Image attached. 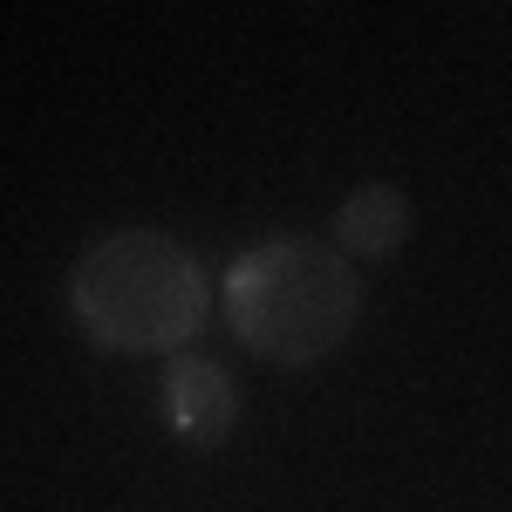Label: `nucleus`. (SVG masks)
Returning <instances> with one entry per match:
<instances>
[{"instance_id":"1","label":"nucleus","mask_w":512,"mask_h":512,"mask_svg":"<svg viewBox=\"0 0 512 512\" xmlns=\"http://www.w3.org/2000/svg\"><path fill=\"white\" fill-rule=\"evenodd\" d=\"M219 287L185 239L158 226H117L69 267V315L103 355H185L212 321Z\"/></svg>"},{"instance_id":"2","label":"nucleus","mask_w":512,"mask_h":512,"mask_svg":"<svg viewBox=\"0 0 512 512\" xmlns=\"http://www.w3.org/2000/svg\"><path fill=\"white\" fill-rule=\"evenodd\" d=\"M219 308L246 355L274 369H315L362 321V274L335 239L274 233L233 253L219 280Z\"/></svg>"},{"instance_id":"4","label":"nucleus","mask_w":512,"mask_h":512,"mask_svg":"<svg viewBox=\"0 0 512 512\" xmlns=\"http://www.w3.org/2000/svg\"><path fill=\"white\" fill-rule=\"evenodd\" d=\"M410 226H417V219H410V198L396 192V185H355V192L335 205V246L349 253L355 267L403 253Z\"/></svg>"},{"instance_id":"3","label":"nucleus","mask_w":512,"mask_h":512,"mask_svg":"<svg viewBox=\"0 0 512 512\" xmlns=\"http://www.w3.org/2000/svg\"><path fill=\"white\" fill-rule=\"evenodd\" d=\"M158 417L164 431L178 437V444H192V451H219L239 424V383L226 362H212V355H171L158 376Z\"/></svg>"}]
</instances>
